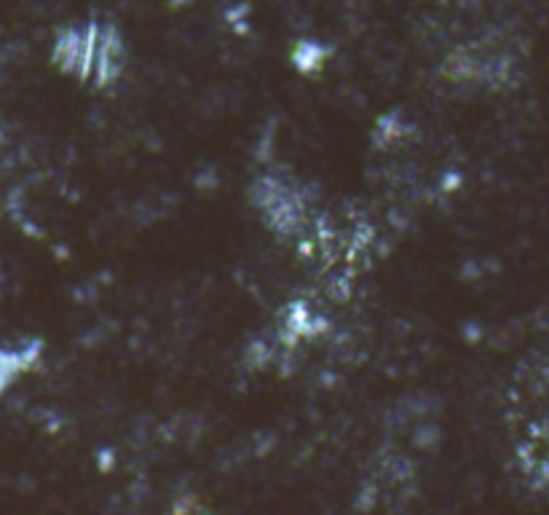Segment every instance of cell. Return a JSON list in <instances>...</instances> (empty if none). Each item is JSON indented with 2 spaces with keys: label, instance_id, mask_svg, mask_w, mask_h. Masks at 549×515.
Returning a JSON list of instances; mask_svg holds the SVG:
<instances>
[{
  "label": "cell",
  "instance_id": "cell-1",
  "mask_svg": "<svg viewBox=\"0 0 549 515\" xmlns=\"http://www.w3.org/2000/svg\"><path fill=\"white\" fill-rule=\"evenodd\" d=\"M124 38L113 22L65 27L54 41V62L78 81H94L105 89L124 70Z\"/></svg>",
  "mask_w": 549,
  "mask_h": 515
},
{
  "label": "cell",
  "instance_id": "cell-2",
  "mask_svg": "<svg viewBox=\"0 0 549 515\" xmlns=\"http://www.w3.org/2000/svg\"><path fill=\"white\" fill-rule=\"evenodd\" d=\"M38 352H41L38 344L27 349H14V352L11 349H0V395L9 389L11 379H17L19 373L33 365V360H38Z\"/></svg>",
  "mask_w": 549,
  "mask_h": 515
},
{
  "label": "cell",
  "instance_id": "cell-3",
  "mask_svg": "<svg viewBox=\"0 0 549 515\" xmlns=\"http://www.w3.org/2000/svg\"><path fill=\"white\" fill-rule=\"evenodd\" d=\"M175 515H207V510H204V507H201L199 499L183 497V499H180V502H177Z\"/></svg>",
  "mask_w": 549,
  "mask_h": 515
}]
</instances>
